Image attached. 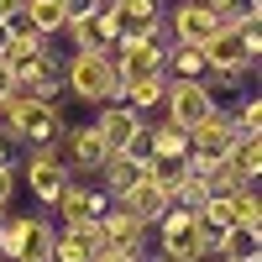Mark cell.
Listing matches in <instances>:
<instances>
[{
	"label": "cell",
	"mask_w": 262,
	"mask_h": 262,
	"mask_svg": "<svg viewBox=\"0 0 262 262\" xmlns=\"http://www.w3.org/2000/svg\"><path fill=\"white\" fill-rule=\"evenodd\" d=\"M0 126H6V137H21L32 147H48L63 137V116L53 100H37V95H6L0 100Z\"/></svg>",
	"instance_id": "1"
},
{
	"label": "cell",
	"mask_w": 262,
	"mask_h": 262,
	"mask_svg": "<svg viewBox=\"0 0 262 262\" xmlns=\"http://www.w3.org/2000/svg\"><path fill=\"white\" fill-rule=\"evenodd\" d=\"M63 90H74L84 105L121 100V74H116L111 53H74L63 63Z\"/></svg>",
	"instance_id": "2"
},
{
	"label": "cell",
	"mask_w": 262,
	"mask_h": 262,
	"mask_svg": "<svg viewBox=\"0 0 262 262\" xmlns=\"http://www.w3.org/2000/svg\"><path fill=\"white\" fill-rule=\"evenodd\" d=\"M200 53H205V69L221 84H242L252 74V63H257L252 48H247V37H242V27H231V21H221V32H215Z\"/></svg>",
	"instance_id": "3"
},
{
	"label": "cell",
	"mask_w": 262,
	"mask_h": 262,
	"mask_svg": "<svg viewBox=\"0 0 262 262\" xmlns=\"http://www.w3.org/2000/svg\"><path fill=\"white\" fill-rule=\"evenodd\" d=\"M90 126H95V137L105 142V152H142L147 126H142V111H131L126 100H105Z\"/></svg>",
	"instance_id": "4"
},
{
	"label": "cell",
	"mask_w": 262,
	"mask_h": 262,
	"mask_svg": "<svg viewBox=\"0 0 262 262\" xmlns=\"http://www.w3.org/2000/svg\"><path fill=\"white\" fill-rule=\"evenodd\" d=\"M163 105H168V121L189 131V126H200V121L215 111V95H210V84H205V79H168Z\"/></svg>",
	"instance_id": "5"
},
{
	"label": "cell",
	"mask_w": 262,
	"mask_h": 262,
	"mask_svg": "<svg viewBox=\"0 0 262 262\" xmlns=\"http://www.w3.org/2000/svg\"><path fill=\"white\" fill-rule=\"evenodd\" d=\"M100 236H105V252H131V257H142V236L152 231V226H142L137 215H131L126 205H105V215H100Z\"/></svg>",
	"instance_id": "6"
},
{
	"label": "cell",
	"mask_w": 262,
	"mask_h": 262,
	"mask_svg": "<svg viewBox=\"0 0 262 262\" xmlns=\"http://www.w3.org/2000/svg\"><path fill=\"white\" fill-rule=\"evenodd\" d=\"M163 21H168V37L173 42H194V48H205V42L221 32V16H215L205 0H184V6L173 16H163Z\"/></svg>",
	"instance_id": "7"
},
{
	"label": "cell",
	"mask_w": 262,
	"mask_h": 262,
	"mask_svg": "<svg viewBox=\"0 0 262 262\" xmlns=\"http://www.w3.org/2000/svg\"><path fill=\"white\" fill-rule=\"evenodd\" d=\"M105 205H111V194H95V189H84V184H63L58 189V200H53V210H58V221L63 226H90V221H100V215H105Z\"/></svg>",
	"instance_id": "8"
},
{
	"label": "cell",
	"mask_w": 262,
	"mask_h": 262,
	"mask_svg": "<svg viewBox=\"0 0 262 262\" xmlns=\"http://www.w3.org/2000/svg\"><path fill=\"white\" fill-rule=\"evenodd\" d=\"M105 21L116 27V37H137V32H147V27H158L163 21V6L158 0H105Z\"/></svg>",
	"instance_id": "9"
},
{
	"label": "cell",
	"mask_w": 262,
	"mask_h": 262,
	"mask_svg": "<svg viewBox=\"0 0 262 262\" xmlns=\"http://www.w3.org/2000/svg\"><path fill=\"white\" fill-rule=\"evenodd\" d=\"M69 179H74V168L63 163V158H53L48 147H37V152H32V163H27V184H32V194H37L42 205H53V200H58V189L69 184Z\"/></svg>",
	"instance_id": "10"
},
{
	"label": "cell",
	"mask_w": 262,
	"mask_h": 262,
	"mask_svg": "<svg viewBox=\"0 0 262 262\" xmlns=\"http://www.w3.org/2000/svg\"><path fill=\"white\" fill-rule=\"evenodd\" d=\"M100 252H105V236H100L95 221L90 226H63L53 236V262H95Z\"/></svg>",
	"instance_id": "11"
},
{
	"label": "cell",
	"mask_w": 262,
	"mask_h": 262,
	"mask_svg": "<svg viewBox=\"0 0 262 262\" xmlns=\"http://www.w3.org/2000/svg\"><path fill=\"white\" fill-rule=\"evenodd\" d=\"M231 142H236V126L221 111H210L200 126H189V152H200V158H226Z\"/></svg>",
	"instance_id": "12"
},
{
	"label": "cell",
	"mask_w": 262,
	"mask_h": 262,
	"mask_svg": "<svg viewBox=\"0 0 262 262\" xmlns=\"http://www.w3.org/2000/svg\"><path fill=\"white\" fill-rule=\"evenodd\" d=\"M63 32L74 37V48H79V53H111L116 42H121V37H116V27L105 21V11H95V16H79V21H69Z\"/></svg>",
	"instance_id": "13"
},
{
	"label": "cell",
	"mask_w": 262,
	"mask_h": 262,
	"mask_svg": "<svg viewBox=\"0 0 262 262\" xmlns=\"http://www.w3.org/2000/svg\"><path fill=\"white\" fill-rule=\"evenodd\" d=\"M116 205H126L142 226H152V221H158V215L168 210V189H158L152 179H137L131 189H121V194H116Z\"/></svg>",
	"instance_id": "14"
},
{
	"label": "cell",
	"mask_w": 262,
	"mask_h": 262,
	"mask_svg": "<svg viewBox=\"0 0 262 262\" xmlns=\"http://www.w3.org/2000/svg\"><path fill=\"white\" fill-rule=\"evenodd\" d=\"M100 179H105V194L116 200L121 189H131L137 179H147V158H142V152H111V158L100 163Z\"/></svg>",
	"instance_id": "15"
},
{
	"label": "cell",
	"mask_w": 262,
	"mask_h": 262,
	"mask_svg": "<svg viewBox=\"0 0 262 262\" xmlns=\"http://www.w3.org/2000/svg\"><path fill=\"white\" fill-rule=\"evenodd\" d=\"M163 95H168V74H131V79H121V100L131 111H152V105H163Z\"/></svg>",
	"instance_id": "16"
},
{
	"label": "cell",
	"mask_w": 262,
	"mask_h": 262,
	"mask_svg": "<svg viewBox=\"0 0 262 262\" xmlns=\"http://www.w3.org/2000/svg\"><path fill=\"white\" fill-rule=\"evenodd\" d=\"M215 252H221V262H257L262 257V226H226Z\"/></svg>",
	"instance_id": "17"
},
{
	"label": "cell",
	"mask_w": 262,
	"mask_h": 262,
	"mask_svg": "<svg viewBox=\"0 0 262 262\" xmlns=\"http://www.w3.org/2000/svg\"><path fill=\"white\" fill-rule=\"evenodd\" d=\"M163 74L168 79H205V53L194 42H168V58H163Z\"/></svg>",
	"instance_id": "18"
},
{
	"label": "cell",
	"mask_w": 262,
	"mask_h": 262,
	"mask_svg": "<svg viewBox=\"0 0 262 262\" xmlns=\"http://www.w3.org/2000/svg\"><path fill=\"white\" fill-rule=\"evenodd\" d=\"M221 205L231 215V226H262V200H257V189L252 184H236L221 194Z\"/></svg>",
	"instance_id": "19"
},
{
	"label": "cell",
	"mask_w": 262,
	"mask_h": 262,
	"mask_svg": "<svg viewBox=\"0 0 262 262\" xmlns=\"http://www.w3.org/2000/svg\"><path fill=\"white\" fill-rule=\"evenodd\" d=\"M111 152H105V142L95 137V126H79L69 131V168H100Z\"/></svg>",
	"instance_id": "20"
},
{
	"label": "cell",
	"mask_w": 262,
	"mask_h": 262,
	"mask_svg": "<svg viewBox=\"0 0 262 262\" xmlns=\"http://www.w3.org/2000/svg\"><path fill=\"white\" fill-rule=\"evenodd\" d=\"M226 158H231V168L252 184L257 173H262V131H247V137H236V142L226 147Z\"/></svg>",
	"instance_id": "21"
},
{
	"label": "cell",
	"mask_w": 262,
	"mask_h": 262,
	"mask_svg": "<svg viewBox=\"0 0 262 262\" xmlns=\"http://www.w3.org/2000/svg\"><path fill=\"white\" fill-rule=\"evenodd\" d=\"M142 147L152 152V158H184V152H189V131L173 126V121H163V126H152L142 137Z\"/></svg>",
	"instance_id": "22"
},
{
	"label": "cell",
	"mask_w": 262,
	"mask_h": 262,
	"mask_svg": "<svg viewBox=\"0 0 262 262\" xmlns=\"http://www.w3.org/2000/svg\"><path fill=\"white\" fill-rule=\"evenodd\" d=\"M163 257H168V262H205L210 247L200 242V231H194V226H184V231H168V236H163Z\"/></svg>",
	"instance_id": "23"
},
{
	"label": "cell",
	"mask_w": 262,
	"mask_h": 262,
	"mask_svg": "<svg viewBox=\"0 0 262 262\" xmlns=\"http://www.w3.org/2000/svg\"><path fill=\"white\" fill-rule=\"evenodd\" d=\"M21 16H27V27L32 32H42V37H53V32H63V0H21Z\"/></svg>",
	"instance_id": "24"
},
{
	"label": "cell",
	"mask_w": 262,
	"mask_h": 262,
	"mask_svg": "<svg viewBox=\"0 0 262 262\" xmlns=\"http://www.w3.org/2000/svg\"><path fill=\"white\" fill-rule=\"evenodd\" d=\"M184 173H189V152H184V158H152V152H147V179L158 189H168V200H173V189L184 184Z\"/></svg>",
	"instance_id": "25"
},
{
	"label": "cell",
	"mask_w": 262,
	"mask_h": 262,
	"mask_svg": "<svg viewBox=\"0 0 262 262\" xmlns=\"http://www.w3.org/2000/svg\"><path fill=\"white\" fill-rule=\"evenodd\" d=\"M11 262H53V226L48 221H32V236L21 242V252Z\"/></svg>",
	"instance_id": "26"
},
{
	"label": "cell",
	"mask_w": 262,
	"mask_h": 262,
	"mask_svg": "<svg viewBox=\"0 0 262 262\" xmlns=\"http://www.w3.org/2000/svg\"><path fill=\"white\" fill-rule=\"evenodd\" d=\"M205 6L221 16V21H231V27H236V21H257L262 16V0H205Z\"/></svg>",
	"instance_id": "27"
},
{
	"label": "cell",
	"mask_w": 262,
	"mask_h": 262,
	"mask_svg": "<svg viewBox=\"0 0 262 262\" xmlns=\"http://www.w3.org/2000/svg\"><path fill=\"white\" fill-rule=\"evenodd\" d=\"M173 200H179V205H189V210H200V205L210 200V184L200 179V173H184V184L173 189Z\"/></svg>",
	"instance_id": "28"
},
{
	"label": "cell",
	"mask_w": 262,
	"mask_h": 262,
	"mask_svg": "<svg viewBox=\"0 0 262 262\" xmlns=\"http://www.w3.org/2000/svg\"><path fill=\"white\" fill-rule=\"evenodd\" d=\"M231 126H236V137H247V131H262V100L252 95V100H242L236 105V116H231Z\"/></svg>",
	"instance_id": "29"
},
{
	"label": "cell",
	"mask_w": 262,
	"mask_h": 262,
	"mask_svg": "<svg viewBox=\"0 0 262 262\" xmlns=\"http://www.w3.org/2000/svg\"><path fill=\"white\" fill-rule=\"evenodd\" d=\"M105 6V0H63V16H69V21H79V16H95ZM69 21H63V27H69Z\"/></svg>",
	"instance_id": "30"
},
{
	"label": "cell",
	"mask_w": 262,
	"mask_h": 262,
	"mask_svg": "<svg viewBox=\"0 0 262 262\" xmlns=\"http://www.w3.org/2000/svg\"><path fill=\"white\" fill-rule=\"evenodd\" d=\"M16 194V173H11V163H0V205H6Z\"/></svg>",
	"instance_id": "31"
},
{
	"label": "cell",
	"mask_w": 262,
	"mask_h": 262,
	"mask_svg": "<svg viewBox=\"0 0 262 262\" xmlns=\"http://www.w3.org/2000/svg\"><path fill=\"white\" fill-rule=\"evenodd\" d=\"M21 16V0H0V21H16Z\"/></svg>",
	"instance_id": "32"
},
{
	"label": "cell",
	"mask_w": 262,
	"mask_h": 262,
	"mask_svg": "<svg viewBox=\"0 0 262 262\" xmlns=\"http://www.w3.org/2000/svg\"><path fill=\"white\" fill-rule=\"evenodd\" d=\"M6 95H16V90H11V69H6V58H0V100H6Z\"/></svg>",
	"instance_id": "33"
},
{
	"label": "cell",
	"mask_w": 262,
	"mask_h": 262,
	"mask_svg": "<svg viewBox=\"0 0 262 262\" xmlns=\"http://www.w3.org/2000/svg\"><path fill=\"white\" fill-rule=\"evenodd\" d=\"M95 262H137V257H131V252H100Z\"/></svg>",
	"instance_id": "34"
},
{
	"label": "cell",
	"mask_w": 262,
	"mask_h": 262,
	"mask_svg": "<svg viewBox=\"0 0 262 262\" xmlns=\"http://www.w3.org/2000/svg\"><path fill=\"white\" fill-rule=\"evenodd\" d=\"M6 37H11V21H0V48H6Z\"/></svg>",
	"instance_id": "35"
},
{
	"label": "cell",
	"mask_w": 262,
	"mask_h": 262,
	"mask_svg": "<svg viewBox=\"0 0 262 262\" xmlns=\"http://www.w3.org/2000/svg\"><path fill=\"white\" fill-rule=\"evenodd\" d=\"M137 262H168V257H163V252H158V257H147V252H142V257H137Z\"/></svg>",
	"instance_id": "36"
},
{
	"label": "cell",
	"mask_w": 262,
	"mask_h": 262,
	"mask_svg": "<svg viewBox=\"0 0 262 262\" xmlns=\"http://www.w3.org/2000/svg\"><path fill=\"white\" fill-rule=\"evenodd\" d=\"M0 221H6V205H0Z\"/></svg>",
	"instance_id": "37"
},
{
	"label": "cell",
	"mask_w": 262,
	"mask_h": 262,
	"mask_svg": "<svg viewBox=\"0 0 262 262\" xmlns=\"http://www.w3.org/2000/svg\"><path fill=\"white\" fill-rule=\"evenodd\" d=\"M0 262H6V257H0Z\"/></svg>",
	"instance_id": "38"
},
{
	"label": "cell",
	"mask_w": 262,
	"mask_h": 262,
	"mask_svg": "<svg viewBox=\"0 0 262 262\" xmlns=\"http://www.w3.org/2000/svg\"><path fill=\"white\" fill-rule=\"evenodd\" d=\"M257 262H262V257H257Z\"/></svg>",
	"instance_id": "39"
}]
</instances>
